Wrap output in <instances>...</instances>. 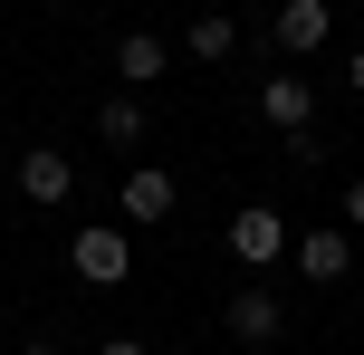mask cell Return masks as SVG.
<instances>
[{"label":"cell","instance_id":"52a82bcc","mask_svg":"<svg viewBox=\"0 0 364 355\" xmlns=\"http://www.w3.org/2000/svg\"><path fill=\"white\" fill-rule=\"evenodd\" d=\"M96 134H106L115 154H144V134H154V106H144V87H115L106 106H96Z\"/></svg>","mask_w":364,"mask_h":355},{"label":"cell","instance_id":"6da1fadb","mask_svg":"<svg viewBox=\"0 0 364 355\" xmlns=\"http://www.w3.org/2000/svg\"><path fill=\"white\" fill-rule=\"evenodd\" d=\"M288 240H297L288 211H269V202H240V211H230V260H240V269H278Z\"/></svg>","mask_w":364,"mask_h":355},{"label":"cell","instance_id":"ba28073f","mask_svg":"<svg viewBox=\"0 0 364 355\" xmlns=\"http://www.w3.org/2000/svg\"><path fill=\"white\" fill-rule=\"evenodd\" d=\"M326 38H336V10H326V0H278V48H288V58H316Z\"/></svg>","mask_w":364,"mask_h":355},{"label":"cell","instance_id":"7a4b0ae2","mask_svg":"<svg viewBox=\"0 0 364 355\" xmlns=\"http://www.w3.org/2000/svg\"><path fill=\"white\" fill-rule=\"evenodd\" d=\"M173 202H182V183H173L164 164H125V183H115L125 231H164V221H173Z\"/></svg>","mask_w":364,"mask_h":355},{"label":"cell","instance_id":"9a60e30c","mask_svg":"<svg viewBox=\"0 0 364 355\" xmlns=\"http://www.w3.org/2000/svg\"><path fill=\"white\" fill-rule=\"evenodd\" d=\"M29 355H58V346H38V337H29Z\"/></svg>","mask_w":364,"mask_h":355},{"label":"cell","instance_id":"5bb4252c","mask_svg":"<svg viewBox=\"0 0 364 355\" xmlns=\"http://www.w3.org/2000/svg\"><path fill=\"white\" fill-rule=\"evenodd\" d=\"M96 355H144V346H134V337H106V346H96Z\"/></svg>","mask_w":364,"mask_h":355},{"label":"cell","instance_id":"3957f363","mask_svg":"<svg viewBox=\"0 0 364 355\" xmlns=\"http://www.w3.org/2000/svg\"><path fill=\"white\" fill-rule=\"evenodd\" d=\"M220 327H230L240 346H278V337H288V298L250 279V288H230V307H220Z\"/></svg>","mask_w":364,"mask_h":355},{"label":"cell","instance_id":"4fadbf2b","mask_svg":"<svg viewBox=\"0 0 364 355\" xmlns=\"http://www.w3.org/2000/svg\"><path fill=\"white\" fill-rule=\"evenodd\" d=\"M346 87H355V96H364V48H355V58H346Z\"/></svg>","mask_w":364,"mask_h":355},{"label":"cell","instance_id":"5b68a950","mask_svg":"<svg viewBox=\"0 0 364 355\" xmlns=\"http://www.w3.org/2000/svg\"><path fill=\"white\" fill-rule=\"evenodd\" d=\"M68 192H77V164H68V154H58V144H29V154H19V202L58 211V202H68Z\"/></svg>","mask_w":364,"mask_h":355},{"label":"cell","instance_id":"7c38bea8","mask_svg":"<svg viewBox=\"0 0 364 355\" xmlns=\"http://www.w3.org/2000/svg\"><path fill=\"white\" fill-rule=\"evenodd\" d=\"M346 221L364 231V173H355V183H346Z\"/></svg>","mask_w":364,"mask_h":355},{"label":"cell","instance_id":"277c9868","mask_svg":"<svg viewBox=\"0 0 364 355\" xmlns=\"http://www.w3.org/2000/svg\"><path fill=\"white\" fill-rule=\"evenodd\" d=\"M68 269L87 288H125V269H134V231H77L68 240Z\"/></svg>","mask_w":364,"mask_h":355},{"label":"cell","instance_id":"8fae6325","mask_svg":"<svg viewBox=\"0 0 364 355\" xmlns=\"http://www.w3.org/2000/svg\"><path fill=\"white\" fill-rule=\"evenodd\" d=\"M182 48H192V58H201V68H220V58H230V48H240V19H230V10H201V19H192V29H182Z\"/></svg>","mask_w":364,"mask_h":355},{"label":"cell","instance_id":"9c48e42d","mask_svg":"<svg viewBox=\"0 0 364 355\" xmlns=\"http://www.w3.org/2000/svg\"><path fill=\"white\" fill-rule=\"evenodd\" d=\"M259 115H269L278 134H307L316 125V87L307 77H259Z\"/></svg>","mask_w":364,"mask_h":355},{"label":"cell","instance_id":"30bf717a","mask_svg":"<svg viewBox=\"0 0 364 355\" xmlns=\"http://www.w3.org/2000/svg\"><path fill=\"white\" fill-rule=\"evenodd\" d=\"M173 68V38L164 29H125L115 38V77H125V87H144V77H164Z\"/></svg>","mask_w":364,"mask_h":355},{"label":"cell","instance_id":"8992f818","mask_svg":"<svg viewBox=\"0 0 364 355\" xmlns=\"http://www.w3.org/2000/svg\"><path fill=\"white\" fill-rule=\"evenodd\" d=\"M288 250H297V279H307V288H336L355 269V240H346V231H297Z\"/></svg>","mask_w":364,"mask_h":355}]
</instances>
